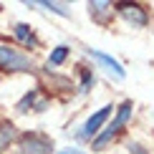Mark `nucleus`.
Listing matches in <instances>:
<instances>
[{
  "instance_id": "obj_14",
  "label": "nucleus",
  "mask_w": 154,
  "mask_h": 154,
  "mask_svg": "<svg viewBox=\"0 0 154 154\" xmlns=\"http://www.w3.org/2000/svg\"><path fill=\"white\" fill-rule=\"evenodd\" d=\"M56 154H86V152L79 149V146H66V149H58Z\"/></svg>"
},
{
  "instance_id": "obj_8",
  "label": "nucleus",
  "mask_w": 154,
  "mask_h": 154,
  "mask_svg": "<svg viewBox=\"0 0 154 154\" xmlns=\"http://www.w3.org/2000/svg\"><path fill=\"white\" fill-rule=\"evenodd\" d=\"M13 33H15V38H18L20 43H25L28 48H35V46H38V41H35L33 30H30V25H25V23H18Z\"/></svg>"
},
{
  "instance_id": "obj_1",
  "label": "nucleus",
  "mask_w": 154,
  "mask_h": 154,
  "mask_svg": "<svg viewBox=\"0 0 154 154\" xmlns=\"http://www.w3.org/2000/svg\"><path fill=\"white\" fill-rule=\"evenodd\" d=\"M131 109H134L131 101H124V104L116 109V116H114V121H111V124H109L101 134H96V137H94V149H104V146L121 131V126H124L126 121L131 119Z\"/></svg>"
},
{
  "instance_id": "obj_15",
  "label": "nucleus",
  "mask_w": 154,
  "mask_h": 154,
  "mask_svg": "<svg viewBox=\"0 0 154 154\" xmlns=\"http://www.w3.org/2000/svg\"><path fill=\"white\" fill-rule=\"evenodd\" d=\"M129 154H146V152H144L139 144H131V146H129Z\"/></svg>"
},
{
  "instance_id": "obj_2",
  "label": "nucleus",
  "mask_w": 154,
  "mask_h": 154,
  "mask_svg": "<svg viewBox=\"0 0 154 154\" xmlns=\"http://www.w3.org/2000/svg\"><path fill=\"white\" fill-rule=\"evenodd\" d=\"M0 71H8V73H18V71H33V61L28 58L25 53H20L18 48L3 46L0 43Z\"/></svg>"
},
{
  "instance_id": "obj_9",
  "label": "nucleus",
  "mask_w": 154,
  "mask_h": 154,
  "mask_svg": "<svg viewBox=\"0 0 154 154\" xmlns=\"http://www.w3.org/2000/svg\"><path fill=\"white\" fill-rule=\"evenodd\" d=\"M13 139H15V126H13L10 121H3V124H0V152L8 149L13 144Z\"/></svg>"
},
{
  "instance_id": "obj_12",
  "label": "nucleus",
  "mask_w": 154,
  "mask_h": 154,
  "mask_svg": "<svg viewBox=\"0 0 154 154\" xmlns=\"http://www.w3.org/2000/svg\"><path fill=\"white\" fill-rule=\"evenodd\" d=\"M38 5H41V8H46V10L58 13V15H71V10H68L66 3H38Z\"/></svg>"
},
{
  "instance_id": "obj_11",
  "label": "nucleus",
  "mask_w": 154,
  "mask_h": 154,
  "mask_svg": "<svg viewBox=\"0 0 154 154\" xmlns=\"http://www.w3.org/2000/svg\"><path fill=\"white\" fill-rule=\"evenodd\" d=\"M88 13L96 15V18L101 20L106 13H111V3H88Z\"/></svg>"
},
{
  "instance_id": "obj_4",
  "label": "nucleus",
  "mask_w": 154,
  "mask_h": 154,
  "mask_svg": "<svg viewBox=\"0 0 154 154\" xmlns=\"http://www.w3.org/2000/svg\"><path fill=\"white\" fill-rule=\"evenodd\" d=\"M116 10H119V15L124 18L126 23L134 25V28H144V25L149 23V15H146V10L139 3H116Z\"/></svg>"
},
{
  "instance_id": "obj_10",
  "label": "nucleus",
  "mask_w": 154,
  "mask_h": 154,
  "mask_svg": "<svg viewBox=\"0 0 154 154\" xmlns=\"http://www.w3.org/2000/svg\"><path fill=\"white\" fill-rule=\"evenodd\" d=\"M68 53H71L68 46H56L53 51H51V56H48V63H51V66H61V63L68 58Z\"/></svg>"
},
{
  "instance_id": "obj_3",
  "label": "nucleus",
  "mask_w": 154,
  "mask_h": 154,
  "mask_svg": "<svg viewBox=\"0 0 154 154\" xmlns=\"http://www.w3.org/2000/svg\"><path fill=\"white\" fill-rule=\"evenodd\" d=\"M18 149H20V154H51V152H53V142H51L46 134L28 131V134L20 137Z\"/></svg>"
},
{
  "instance_id": "obj_13",
  "label": "nucleus",
  "mask_w": 154,
  "mask_h": 154,
  "mask_svg": "<svg viewBox=\"0 0 154 154\" xmlns=\"http://www.w3.org/2000/svg\"><path fill=\"white\" fill-rule=\"evenodd\" d=\"M91 86H94V71L91 68H83L81 71V94H86Z\"/></svg>"
},
{
  "instance_id": "obj_5",
  "label": "nucleus",
  "mask_w": 154,
  "mask_h": 154,
  "mask_svg": "<svg viewBox=\"0 0 154 154\" xmlns=\"http://www.w3.org/2000/svg\"><path fill=\"white\" fill-rule=\"evenodd\" d=\"M111 111H114L111 104H106V106H101L99 111H94L91 116L86 119V124H83L81 137H83V139H91V137H96V134H101V126H104V121L111 116Z\"/></svg>"
},
{
  "instance_id": "obj_7",
  "label": "nucleus",
  "mask_w": 154,
  "mask_h": 154,
  "mask_svg": "<svg viewBox=\"0 0 154 154\" xmlns=\"http://www.w3.org/2000/svg\"><path fill=\"white\" fill-rule=\"evenodd\" d=\"M46 106H48V99L41 96L38 88H33V91H28L23 96V101L18 104V111H30V109H33V111H43Z\"/></svg>"
},
{
  "instance_id": "obj_6",
  "label": "nucleus",
  "mask_w": 154,
  "mask_h": 154,
  "mask_svg": "<svg viewBox=\"0 0 154 154\" xmlns=\"http://www.w3.org/2000/svg\"><path fill=\"white\" fill-rule=\"evenodd\" d=\"M88 56H91L94 61H99L101 66L106 68L109 73L114 76V79H124L126 76V71H124V66H121V63L116 61V58H111V56L109 53H104V51H96V48H88Z\"/></svg>"
}]
</instances>
